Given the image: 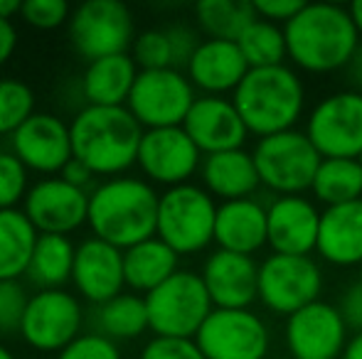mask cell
<instances>
[{"instance_id":"obj_1","label":"cell","mask_w":362,"mask_h":359,"mask_svg":"<svg viewBox=\"0 0 362 359\" xmlns=\"http://www.w3.org/2000/svg\"><path fill=\"white\" fill-rule=\"evenodd\" d=\"M288 59L308 74H333L348 69L360 47V32L348 8L335 3H305L284 25Z\"/></svg>"},{"instance_id":"obj_2","label":"cell","mask_w":362,"mask_h":359,"mask_svg":"<svg viewBox=\"0 0 362 359\" xmlns=\"http://www.w3.org/2000/svg\"><path fill=\"white\" fill-rule=\"evenodd\" d=\"M158 202L160 195L148 180L111 178L89 192V221L96 239L126 251L153 239L158 229Z\"/></svg>"},{"instance_id":"obj_3","label":"cell","mask_w":362,"mask_h":359,"mask_svg":"<svg viewBox=\"0 0 362 359\" xmlns=\"http://www.w3.org/2000/svg\"><path fill=\"white\" fill-rule=\"evenodd\" d=\"M74 158L94 175L121 178L139 163L144 126L126 106H84L69 123Z\"/></svg>"},{"instance_id":"obj_4","label":"cell","mask_w":362,"mask_h":359,"mask_svg":"<svg viewBox=\"0 0 362 359\" xmlns=\"http://www.w3.org/2000/svg\"><path fill=\"white\" fill-rule=\"evenodd\" d=\"M232 101L249 133L269 138L296 128L305 109V87L288 64L249 69Z\"/></svg>"},{"instance_id":"obj_5","label":"cell","mask_w":362,"mask_h":359,"mask_svg":"<svg viewBox=\"0 0 362 359\" xmlns=\"http://www.w3.org/2000/svg\"><path fill=\"white\" fill-rule=\"evenodd\" d=\"M215 197L200 185H177L160 195L158 202V229L163 239L177 256H192L205 251L215 241L217 221Z\"/></svg>"},{"instance_id":"obj_6","label":"cell","mask_w":362,"mask_h":359,"mask_svg":"<svg viewBox=\"0 0 362 359\" xmlns=\"http://www.w3.org/2000/svg\"><path fill=\"white\" fill-rule=\"evenodd\" d=\"M146 298L148 322L156 337L195 340L215 305L200 273L177 271Z\"/></svg>"},{"instance_id":"obj_7","label":"cell","mask_w":362,"mask_h":359,"mask_svg":"<svg viewBox=\"0 0 362 359\" xmlns=\"http://www.w3.org/2000/svg\"><path fill=\"white\" fill-rule=\"evenodd\" d=\"M252 155L262 185L276 192L279 197L308 192L313 187L320 163H323L305 130L296 128L286 130V133L269 135V138H259Z\"/></svg>"},{"instance_id":"obj_8","label":"cell","mask_w":362,"mask_h":359,"mask_svg":"<svg viewBox=\"0 0 362 359\" xmlns=\"http://www.w3.org/2000/svg\"><path fill=\"white\" fill-rule=\"evenodd\" d=\"M69 37L89 62L126 54L136 39L134 13L121 0H86L69 18Z\"/></svg>"},{"instance_id":"obj_9","label":"cell","mask_w":362,"mask_h":359,"mask_svg":"<svg viewBox=\"0 0 362 359\" xmlns=\"http://www.w3.org/2000/svg\"><path fill=\"white\" fill-rule=\"evenodd\" d=\"M195 87L180 69H153V72H139L126 109L134 118L151 128H175L182 126L195 104Z\"/></svg>"},{"instance_id":"obj_10","label":"cell","mask_w":362,"mask_h":359,"mask_svg":"<svg viewBox=\"0 0 362 359\" xmlns=\"http://www.w3.org/2000/svg\"><path fill=\"white\" fill-rule=\"evenodd\" d=\"M323 271L313 256L272 254L259 264V300L276 315L291 317L320 300Z\"/></svg>"},{"instance_id":"obj_11","label":"cell","mask_w":362,"mask_h":359,"mask_svg":"<svg viewBox=\"0 0 362 359\" xmlns=\"http://www.w3.org/2000/svg\"><path fill=\"white\" fill-rule=\"evenodd\" d=\"M305 135L320 158L362 160V91L345 89L320 99L305 121Z\"/></svg>"},{"instance_id":"obj_12","label":"cell","mask_w":362,"mask_h":359,"mask_svg":"<svg viewBox=\"0 0 362 359\" xmlns=\"http://www.w3.org/2000/svg\"><path fill=\"white\" fill-rule=\"evenodd\" d=\"M81 320L84 312L72 293L62 288H47L30 296L20 335L33 350L59 355L79 337Z\"/></svg>"},{"instance_id":"obj_13","label":"cell","mask_w":362,"mask_h":359,"mask_svg":"<svg viewBox=\"0 0 362 359\" xmlns=\"http://www.w3.org/2000/svg\"><path fill=\"white\" fill-rule=\"evenodd\" d=\"M195 342L205 359H267L272 335L257 312L215 308Z\"/></svg>"},{"instance_id":"obj_14","label":"cell","mask_w":362,"mask_h":359,"mask_svg":"<svg viewBox=\"0 0 362 359\" xmlns=\"http://www.w3.org/2000/svg\"><path fill=\"white\" fill-rule=\"evenodd\" d=\"M136 165L151 182L165 185L170 190L190 182L192 175L202 168V153L182 126L151 128L144 130Z\"/></svg>"},{"instance_id":"obj_15","label":"cell","mask_w":362,"mask_h":359,"mask_svg":"<svg viewBox=\"0 0 362 359\" xmlns=\"http://www.w3.org/2000/svg\"><path fill=\"white\" fill-rule=\"evenodd\" d=\"M286 347L293 359H338L350 340V330L338 305L315 300L286 317Z\"/></svg>"},{"instance_id":"obj_16","label":"cell","mask_w":362,"mask_h":359,"mask_svg":"<svg viewBox=\"0 0 362 359\" xmlns=\"http://www.w3.org/2000/svg\"><path fill=\"white\" fill-rule=\"evenodd\" d=\"M23 212L40 234L69 236L89 221V192L62 178H45L30 187Z\"/></svg>"},{"instance_id":"obj_17","label":"cell","mask_w":362,"mask_h":359,"mask_svg":"<svg viewBox=\"0 0 362 359\" xmlns=\"http://www.w3.org/2000/svg\"><path fill=\"white\" fill-rule=\"evenodd\" d=\"M13 153L28 170L42 175H57L74 158L69 123L54 114H33L13 135Z\"/></svg>"},{"instance_id":"obj_18","label":"cell","mask_w":362,"mask_h":359,"mask_svg":"<svg viewBox=\"0 0 362 359\" xmlns=\"http://www.w3.org/2000/svg\"><path fill=\"white\" fill-rule=\"evenodd\" d=\"M320 214L313 200L303 195L276 197L267 207L269 217V246L274 254L310 256L318 246Z\"/></svg>"},{"instance_id":"obj_19","label":"cell","mask_w":362,"mask_h":359,"mask_svg":"<svg viewBox=\"0 0 362 359\" xmlns=\"http://www.w3.org/2000/svg\"><path fill=\"white\" fill-rule=\"evenodd\" d=\"M182 128L202 155L244 148L249 135L234 101L224 96H197Z\"/></svg>"},{"instance_id":"obj_20","label":"cell","mask_w":362,"mask_h":359,"mask_svg":"<svg viewBox=\"0 0 362 359\" xmlns=\"http://www.w3.org/2000/svg\"><path fill=\"white\" fill-rule=\"evenodd\" d=\"M200 276L219 310H249L259 300V264L254 256L217 249L207 256Z\"/></svg>"},{"instance_id":"obj_21","label":"cell","mask_w":362,"mask_h":359,"mask_svg":"<svg viewBox=\"0 0 362 359\" xmlns=\"http://www.w3.org/2000/svg\"><path fill=\"white\" fill-rule=\"evenodd\" d=\"M74 288L84 300L94 305L114 300L124 293V251L106 244L104 239H84L76 246L74 271H72Z\"/></svg>"},{"instance_id":"obj_22","label":"cell","mask_w":362,"mask_h":359,"mask_svg":"<svg viewBox=\"0 0 362 359\" xmlns=\"http://www.w3.org/2000/svg\"><path fill=\"white\" fill-rule=\"evenodd\" d=\"M185 72L192 87L202 91V96H224L237 91L242 79L249 74V64L237 42L202 39Z\"/></svg>"},{"instance_id":"obj_23","label":"cell","mask_w":362,"mask_h":359,"mask_svg":"<svg viewBox=\"0 0 362 359\" xmlns=\"http://www.w3.org/2000/svg\"><path fill=\"white\" fill-rule=\"evenodd\" d=\"M215 244L222 251H232V254H259L264 246H269L267 207L254 197L222 202L217 207Z\"/></svg>"},{"instance_id":"obj_24","label":"cell","mask_w":362,"mask_h":359,"mask_svg":"<svg viewBox=\"0 0 362 359\" xmlns=\"http://www.w3.org/2000/svg\"><path fill=\"white\" fill-rule=\"evenodd\" d=\"M318 256L325 264L350 269L362 266V200L325 207L320 214Z\"/></svg>"},{"instance_id":"obj_25","label":"cell","mask_w":362,"mask_h":359,"mask_svg":"<svg viewBox=\"0 0 362 359\" xmlns=\"http://www.w3.org/2000/svg\"><path fill=\"white\" fill-rule=\"evenodd\" d=\"M200 175L202 187L212 197H219L222 202L249 200L259 190V185H262L254 155L244 148L205 155Z\"/></svg>"},{"instance_id":"obj_26","label":"cell","mask_w":362,"mask_h":359,"mask_svg":"<svg viewBox=\"0 0 362 359\" xmlns=\"http://www.w3.org/2000/svg\"><path fill=\"white\" fill-rule=\"evenodd\" d=\"M139 72L129 52L89 62L81 74V96L86 106H126Z\"/></svg>"},{"instance_id":"obj_27","label":"cell","mask_w":362,"mask_h":359,"mask_svg":"<svg viewBox=\"0 0 362 359\" xmlns=\"http://www.w3.org/2000/svg\"><path fill=\"white\" fill-rule=\"evenodd\" d=\"M177 261H180V256L165 241L158 239V236L141 241V244L124 251L126 286L134 293L148 296V293L156 291L158 286H163L168 278L180 271L177 269Z\"/></svg>"},{"instance_id":"obj_28","label":"cell","mask_w":362,"mask_h":359,"mask_svg":"<svg viewBox=\"0 0 362 359\" xmlns=\"http://www.w3.org/2000/svg\"><path fill=\"white\" fill-rule=\"evenodd\" d=\"M40 231L23 209L0 212V281H18L30 271Z\"/></svg>"},{"instance_id":"obj_29","label":"cell","mask_w":362,"mask_h":359,"mask_svg":"<svg viewBox=\"0 0 362 359\" xmlns=\"http://www.w3.org/2000/svg\"><path fill=\"white\" fill-rule=\"evenodd\" d=\"M310 192L325 207L362 200V160L323 158Z\"/></svg>"},{"instance_id":"obj_30","label":"cell","mask_w":362,"mask_h":359,"mask_svg":"<svg viewBox=\"0 0 362 359\" xmlns=\"http://www.w3.org/2000/svg\"><path fill=\"white\" fill-rule=\"evenodd\" d=\"M74 256H76V246L72 244L69 236L40 234L28 276L37 286H42V291H47V288H62L67 281H72Z\"/></svg>"},{"instance_id":"obj_31","label":"cell","mask_w":362,"mask_h":359,"mask_svg":"<svg viewBox=\"0 0 362 359\" xmlns=\"http://www.w3.org/2000/svg\"><path fill=\"white\" fill-rule=\"evenodd\" d=\"M195 20L207 39L237 42L257 20V10L249 0H202L195 5Z\"/></svg>"},{"instance_id":"obj_32","label":"cell","mask_w":362,"mask_h":359,"mask_svg":"<svg viewBox=\"0 0 362 359\" xmlns=\"http://www.w3.org/2000/svg\"><path fill=\"white\" fill-rule=\"evenodd\" d=\"M96 322L99 332L109 340H136L146 330H151L146 298L136 293H121L114 300L99 305Z\"/></svg>"},{"instance_id":"obj_33","label":"cell","mask_w":362,"mask_h":359,"mask_svg":"<svg viewBox=\"0 0 362 359\" xmlns=\"http://www.w3.org/2000/svg\"><path fill=\"white\" fill-rule=\"evenodd\" d=\"M249 69H267V67H281L288 59L286 35L281 25H274L269 20L257 18L242 37L237 39Z\"/></svg>"},{"instance_id":"obj_34","label":"cell","mask_w":362,"mask_h":359,"mask_svg":"<svg viewBox=\"0 0 362 359\" xmlns=\"http://www.w3.org/2000/svg\"><path fill=\"white\" fill-rule=\"evenodd\" d=\"M35 111V91L20 79H0V135H13Z\"/></svg>"},{"instance_id":"obj_35","label":"cell","mask_w":362,"mask_h":359,"mask_svg":"<svg viewBox=\"0 0 362 359\" xmlns=\"http://www.w3.org/2000/svg\"><path fill=\"white\" fill-rule=\"evenodd\" d=\"M134 62L141 72L173 67V47L165 30H146L134 39ZM175 69V67H173Z\"/></svg>"},{"instance_id":"obj_36","label":"cell","mask_w":362,"mask_h":359,"mask_svg":"<svg viewBox=\"0 0 362 359\" xmlns=\"http://www.w3.org/2000/svg\"><path fill=\"white\" fill-rule=\"evenodd\" d=\"M28 187V168L15 153H0V212L18 209V202H25Z\"/></svg>"},{"instance_id":"obj_37","label":"cell","mask_w":362,"mask_h":359,"mask_svg":"<svg viewBox=\"0 0 362 359\" xmlns=\"http://www.w3.org/2000/svg\"><path fill=\"white\" fill-rule=\"evenodd\" d=\"M20 18L37 30H54L62 28L72 18V8L64 0H25Z\"/></svg>"},{"instance_id":"obj_38","label":"cell","mask_w":362,"mask_h":359,"mask_svg":"<svg viewBox=\"0 0 362 359\" xmlns=\"http://www.w3.org/2000/svg\"><path fill=\"white\" fill-rule=\"evenodd\" d=\"M30 296L18 281H0V332H20Z\"/></svg>"},{"instance_id":"obj_39","label":"cell","mask_w":362,"mask_h":359,"mask_svg":"<svg viewBox=\"0 0 362 359\" xmlns=\"http://www.w3.org/2000/svg\"><path fill=\"white\" fill-rule=\"evenodd\" d=\"M57 359H121V352L114 340L104 337L101 332L79 335L69 347H64Z\"/></svg>"},{"instance_id":"obj_40","label":"cell","mask_w":362,"mask_h":359,"mask_svg":"<svg viewBox=\"0 0 362 359\" xmlns=\"http://www.w3.org/2000/svg\"><path fill=\"white\" fill-rule=\"evenodd\" d=\"M141 359H205L195 340L177 337H153L141 350Z\"/></svg>"},{"instance_id":"obj_41","label":"cell","mask_w":362,"mask_h":359,"mask_svg":"<svg viewBox=\"0 0 362 359\" xmlns=\"http://www.w3.org/2000/svg\"><path fill=\"white\" fill-rule=\"evenodd\" d=\"M168 39H170V47H173V67H187L192 59V54L197 52V47L202 44L200 35L195 32L192 28L187 25H170L165 28Z\"/></svg>"},{"instance_id":"obj_42","label":"cell","mask_w":362,"mask_h":359,"mask_svg":"<svg viewBox=\"0 0 362 359\" xmlns=\"http://www.w3.org/2000/svg\"><path fill=\"white\" fill-rule=\"evenodd\" d=\"M257 18L274 25H286L303 10L305 0H252Z\"/></svg>"},{"instance_id":"obj_43","label":"cell","mask_w":362,"mask_h":359,"mask_svg":"<svg viewBox=\"0 0 362 359\" xmlns=\"http://www.w3.org/2000/svg\"><path fill=\"white\" fill-rule=\"evenodd\" d=\"M340 317H343L345 327H348L353 335L362 332V281H355L353 286H348L340 296L338 303Z\"/></svg>"},{"instance_id":"obj_44","label":"cell","mask_w":362,"mask_h":359,"mask_svg":"<svg viewBox=\"0 0 362 359\" xmlns=\"http://www.w3.org/2000/svg\"><path fill=\"white\" fill-rule=\"evenodd\" d=\"M59 178L67 180L69 185H74V187H81V190H86V187H89V182L94 180L96 175L91 173V170L86 168V165L81 163V160L72 158L67 165H64V170H62V173H59Z\"/></svg>"},{"instance_id":"obj_45","label":"cell","mask_w":362,"mask_h":359,"mask_svg":"<svg viewBox=\"0 0 362 359\" xmlns=\"http://www.w3.org/2000/svg\"><path fill=\"white\" fill-rule=\"evenodd\" d=\"M18 49V30L13 20H0V67L8 62Z\"/></svg>"},{"instance_id":"obj_46","label":"cell","mask_w":362,"mask_h":359,"mask_svg":"<svg viewBox=\"0 0 362 359\" xmlns=\"http://www.w3.org/2000/svg\"><path fill=\"white\" fill-rule=\"evenodd\" d=\"M348 77L355 87L362 89V42L358 47V52L353 54V59H350V64H348Z\"/></svg>"},{"instance_id":"obj_47","label":"cell","mask_w":362,"mask_h":359,"mask_svg":"<svg viewBox=\"0 0 362 359\" xmlns=\"http://www.w3.org/2000/svg\"><path fill=\"white\" fill-rule=\"evenodd\" d=\"M340 359H362V332L360 335H353L348 340V347H345L343 357Z\"/></svg>"},{"instance_id":"obj_48","label":"cell","mask_w":362,"mask_h":359,"mask_svg":"<svg viewBox=\"0 0 362 359\" xmlns=\"http://www.w3.org/2000/svg\"><path fill=\"white\" fill-rule=\"evenodd\" d=\"M23 3L20 0H0V20H10L15 15H20Z\"/></svg>"},{"instance_id":"obj_49","label":"cell","mask_w":362,"mask_h":359,"mask_svg":"<svg viewBox=\"0 0 362 359\" xmlns=\"http://www.w3.org/2000/svg\"><path fill=\"white\" fill-rule=\"evenodd\" d=\"M348 10H350V15H353V23H355V28H358V32L362 37V0H355Z\"/></svg>"},{"instance_id":"obj_50","label":"cell","mask_w":362,"mask_h":359,"mask_svg":"<svg viewBox=\"0 0 362 359\" xmlns=\"http://www.w3.org/2000/svg\"><path fill=\"white\" fill-rule=\"evenodd\" d=\"M0 359H15V355L5 345H0Z\"/></svg>"},{"instance_id":"obj_51","label":"cell","mask_w":362,"mask_h":359,"mask_svg":"<svg viewBox=\"0 0 362 359\" xmlns=\"http://www.w3.org/2000/svg\"><path fill=\"white\" fill-rule=\"evenodd\" d=\"M360 281H362V266H360Z\"/></svg>"}]
</instances>
